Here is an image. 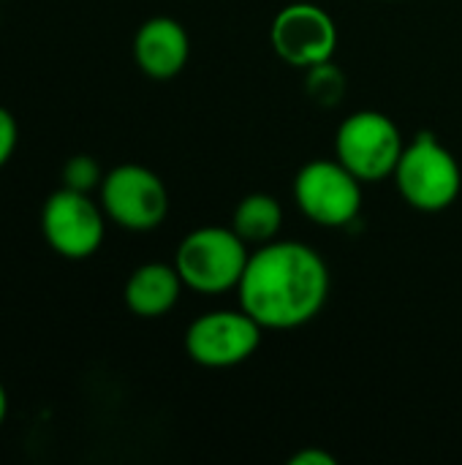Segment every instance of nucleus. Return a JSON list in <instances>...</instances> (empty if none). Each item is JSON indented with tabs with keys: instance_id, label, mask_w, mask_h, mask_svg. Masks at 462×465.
<instances>
[{
	"instance_id": "obj_2",
	"label": "nucleus",
	"mask_w": 462,
	"mask_h": 465,
	"mask_svg": "<svg viewBox=\"0 0 462 465\" xmlns=\"http://www.w3.org/2000/svg\"><path fill=\"white\" fill-rule=\"evenodd\" d=\"M248 259V242L231 226H199L177 245L174 267L185 289L215 297L237 292Z\"/></svg>"
},
{
	"instance_id": "obj_4",
	"label": "nucleus",
	"mask_w": 462,
	"mask_h": 465,
	"mask_svg": "<svg viewBox=\"0 0 462 465\" xmlns=\"http://www.w3.org/2000/svg\"><path fill=\"white\" fill-rule=\"evenodd\" d=\"M406 139L398 123L376 109H359L338 125L335 158L362 183H381L395 174Z\"/></svg>"
},
{
	"instance_id": "obj_6",
	"label": "nucleus",
	"mask_w": 462,
	"mask_h": 465,
	"mask_svg": "<svg viewBox=\"0 0 462 465\" xmlns=\"http://www.w3.org/2000/svg\"><path fill=\"white\" fill-rule=\"evenodd\" d=\"M101 207L125 232H152L169 215L166 183L142 163H120L103 174Z\"/></svg>"
},
{
	"instance_id": "obj_13",
	"label": "nucleus",
	"mask_w": 462,
	"mask_h": 465,
	"mask_svg": "<svg viewBox=\"0 0 462 465\" xmlns=\"http://www.w3.org/2000/svg\"><path fill=\"white\" fill-rule=\"evenodd\" d=\"M346 90H349V79H346L343 68L335 65L332 60H324V63L305 68V95L313 104L332 109L343 101Z\"/></svg>"
},
{
	"instance_id": "obj_5",
	"label": "nucleus",
	"mask_w": 462,
	"mask_h": 465,
	"mask_svg": "<svg viewBox=\"0 0 462 465\" xmlns=\"http://www.w3.org/2000/svg\"><path fill=\"white\" fill-rule=\"evenodd\" d=\"M294 202L300 213L316 226L343 229L359 218L362 180L351 174L338 158H316L297 172Z\"/></svg>"
},
{
	"instance_id": "obj_8",
	"label": "nucleus",
	"mask_w": 462,
	"mask_h": 465,
	"mask_svg": "<svg viewBox=\"0 0 462 465\" xmlns=\"http://www.w3.org/2000/svg\"><path fill=\"white\" fill-rule=\"evenodd\" d=\"M264 327L248 311H210L185 330V351L191 362L223 371L248 362L264 338Z\"/></svg>"
},
{
	"instance_id": "obj_7",
	"label": "nucleus",
	"mask_w": 462,
	"mask_h": 465,
	"mask_svg": "<svg viewBox=\"0 0 462 465\" xmlns=\"http://www.w3.org/2000/svg\"><path fill=\"white\" fill-rule=\"evenodd\" d=\"M41 232L46 245L57 256L82 262L98 253V248L103 245L106 213L90 193L71 191L63 185L44 202Z\"/></svg>"
},
{
	"instance_id": "obj_16",
	"label": "nucleus",
	"mask_w": 462,
	"mask_h": 465,
	"mask_svg": "<svg viewBox=\"0 0 462 465\" xmlns=\"http://www.w3.org/2000/svg\"><path fill=\"white\" fill-rule=\"evenodd\" d=\"M335 455H329L327 450L321 447H308V450H300L289 458V465H335Z\"/></svg>"
},
{
	"instance_id": "obj_15",
	"label": "nucleus",
	"mask_w": 462,
	"mask_h": 465,
	"mask_svg": "<svg viewBox=\"0 0 462 465\" xmlns=\"http://www.w3.org/2000/svg\"><path fill=\"white\" fill-rule=\"evenodd\" d=\"M19 144V125H16V117L0 106V169L11 161L14 150Z\"/></svg>"
},
{
	"instance_id": "obj_10",
	"label": "nucleus",
	"mask_w": 462,
	"mask_h": 465,
	"mask_svg": "<svg viewBox=\"0 0 462 465\" xmlns=\"http://www.w3.org/2000/svg\"><path fill=\"white\" fill-rule=\"evenodd\" d=\"M191 57V38L182 22L172 16H152L139 25L133 35V60L139 71L155 82H169L182 74Z\"/></svg>"
},
{
	"instance_id": "obj_17",
	"label": "nucleus",
	"mask_w": 462,
	"mask_h": 465,
	"mask_svg": "<svg viewBox=\"0 0 462 465\" xmlns=\"http://www.w3.org/2000/svg\"><path fill=\"white\" fill-rule=\"evenodd\" d=\"M5 417H8V395H5V387L0 384V428L5 422Z\"/></svg>"
},
{
	"instance_id": "obj_9",
	"label": "nucleus",
	"mask_w": 462,
	"mask_h": 465,
	"mask_svg": "<svg viewBox=\"0 0 462 465\" xmlns=\"http://www.w3.org/2000/svg\"><path fill=\"white\" fill-rule=\"evenodd\" d=\"M270 41L283 63L305 71L332 60L338 49V25L332 14L316 3H289L275 14Z\"/></svg>"
},
{
	"instance_id": "obj_3",
	"label": "nucleus",
	"mask_w": 462,
	"mask_h": 465,
	"mask_svg": "<svg viewBox=\"0 0 462 465\" xmlns=\"http://www.w3.org/2000/svg\"><path fill=\"white\" fill-rule=\"evenodd\" d=\"M392 177L403 202L419 213L449 210L462 191V169L455 153L430 131L406 142Z\"/></svg>"
},
{
	"instance_id": "obj_1",
	"label": "nucleus",
	"mask_w": 462,
	"mask_h": 465,
	"mask_svg": "<svg viewBox=\"0 0 462 465\" xmlns=\"http://www.w3.org/2000/svg\"><path fill=\"white\" fill-rule=\"evenodd\" d=\"M329 283V267L316 248L272 240L251 251L237 297L264 330H297L321 313Z\"/></svg>"
},
{
	"instance_id": "obj_11",
	"label": "nucleus",
	"mask_w": 462,
	"mask_h": 465,
	"mask_svg": "<svg viewBox=\"0 0 462 465\" xmlns=\"http://www.w3.org/2000/svg\"><path fill=\"white\" fill-rule=\"evenodd\" d=\"M185 283L172 264L166 262H147L142 267H136L123 289V300L125 308L139 316V319H161L166 313L174 311V305L180 302Z\"/></svg>"
},
{
	"instance_id": "obj_14",
	"label": "nucleus",
	"mask_w": 462,
	"mask_h": 465,
	"mask_svg": "<svg viewBox=\"0 0 462 465\" xmlns=\"http://www.w3.org/2000/svg\"><path fill=\"white\" fill-rule=\"evenodd\" d=\"M103 174L101 172V163L93 158V155H71L63 166V185L71 188V191H82V193H93L101 188L103 183Z\"/></svg>"
},
{
	"instance_id": "obj_12",
	"label": "nucleus",
	"mask_w": 462,
	"mask_h": 465,
	"mask_svg": "<svg viewBox=\"0 0 462 465\" xmlns=\"http://www.w3.org/2000/svg\"><path fill=\"white\" fill-rule=\"evenodd\" d=\"M283 226V207L270 193H248L231 213V229L248 245H264L278 237Z\"/></svg>"
}]
</instances>
